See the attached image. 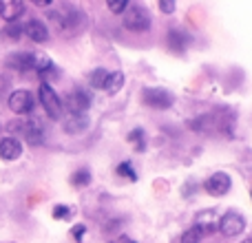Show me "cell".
<instances>
[{"instance_id":"obj_6","label":"cell","mask_w":252,"mask_h":243,"mask_svg":"<svg viewBox=\"0 0 252 243\" xmlns=\"http://www.w3.org/2000/svg\"><path fill=\"white\" fill-rule=\"evenodd\" d=\"M230 183H232V179H230V175L228 173H213L208 179L204 182V188H206V192L208 195H213V197H223L228 190H230Z\"/></svg>"},{"instance_id":"obj_27","label":"cell","mask_w":252,"mask_h":243,"mask_svg":"<svg viewBox=\"0 0 252 243\" xmlns=\"http://www.w3.org/2000/svg\"><path fill=\"white\" fill-rule=\"evenodd\" d=\"M175 7H177V2H175V0H159V9L164 13H173Z\"/></svg>"},{"instance_id":"obj_29","label":"cell","mask_w":252,"mask_h":243,"mask_svg":"<svg viewBox=\"0 0 252 243\" xmlns=\"http://www.w3.org/2000/svg\"><path fill=\"white\" fill-rule=\"evenodd\" d=\"M35 4H38V7H49L51 0H35Z\"/></svg>"},{"instance_id":"obj_5","label":"cell","mask_w":252,"mask_h":243,"mask_svg":"<svg viewBox=\"0 0 252 243\" xmlns=\"http://www.w3.org/2000/svg\"><path fill=\"white\" fill-rule=\"evenodd\" d=\"M142 100L146 106H153V109H168V106H173L175 97L170 91H166V89H144L142 91Z\"/></svg>"},{"instance_id":"obj_18","label":"cell","mask_w":252,"mask_h":243,"mask_svg":"<svg viewBox=\"0 0 252 243\" xmlns=\"http://www.w3.org/2000/svg\"><path fill=\"white\" fill-rule=\"evenodd\" d=\"M71 183H73L75 188H87L89 183H91V173H89V168H78L73 175H71Z\"/></svg>"},{"instance_id":"obj_12","label":"cell","mask_w":252,"mask_h":243,"mask_svg":"<svg viewBox=\"0 0 252 243\" xmlns=\"http://www.w3.org/2000/svg\"><path fill=\"white\" fill-rule=\"evenodd\" d=\"M22 155V144H20V139H16V137H2L0 139V157H2L4 161H13V159H18V157Z\"/></svg>"},{"instance_id":"obj_3","label":"cell","mask_w":252,"mask_h":243,"mask_svg":"<svg viewBox=\"0 0 252 243\" xmlns=\"http://www.w3.org/2000/svg\"><path fill=\"white\" fill-rule=\"evenodd\" d=\"M38 95H40V104H42L44 113H47L51 120H60L62 118V100L51 89V84H47V82L40 84Z\"/></svg>"},{"instance_id":"obj_4","label":"cell","mask_w":252,"mask_h":243,"mask_svg":"<svg viewBox=\"0 0 252 243\" xmlns=\"http://www.w3.org/2000/svg\"><path fill=\"white\" fill-rule=\"evenodd\" d=\"M219 230L223 237H239L246 230V219L237 210H228L226 214H221L219 219Z\"/></svg>"},{"instance_id":"obj_16","label":"cell","mask_w":252,"mask_h":243,"mask_svg":"<svg viewBox=\"0 0 252 243\" xmlns=\"http://www.w3.org/2000/svg\"><path fill=\"white\" fill-rule=\"evenodd\" d=\"M166 42H168V47L173 49L175 53H182L184 49H186V35L177 29H170L168 35H166Z\"/></svg>"},{"instance_id":"obj_20","label":"cell","mask_w":252,"mask_h":243,"mask_svg":"<svg viewBox=\"0 0 252 243\" xmlns=\"http://www.w3.org/2000/svg\"><path fill=\"white\" fill-rule=\"evenodd\" d=\"M51 214L58 221H66V219L73 217V208H69V206H64V204H58V206H53Z\"/></svg>"},{"instance_id":"obj_11","label":"cell","mask_w":252,"mask_h":243,"mask_svg":"<svg viewBox=\"0 0 252 243\" xmlns=\"http://www.w3.org/2000/svg\"><path fill=\"white\" fill-rule=\"evenodd\" d=\"M33 58L35 53H27V51L11 53V56H7V66L16 69L18 73H27V71L33 69Z\"/></svg>"},{"instance_id":"obj_8","label":"cell","mask_w":252,"mask_h":243,"mask_svg":"<svg viewBox=\"0 0 252 243\" xmlns=\"http://www.w3.org/2000/svg\"><path fill=\"white\" fill-rule=\"evenodd\" d=\"M219 219H221V214H219L215 208L201 210V213H197V217H195V228L201 232V235H210V232L219 230Z\"/></svg>"},{"instance_id":"obj_23","label":"cell","mask_w":252,"mask_h":243,"mask_svg":"<svg viewBox=\"0 0 252 243\" xmlns=\"http://www.w3.org/2000/svg\"><path fill=\"white\" fill-rule=\"evenodd\" d=\"M7 38H11V40H20V35H22V25H18V22H9L7 27H4V31H2Z\"/></svg>"},{"instance_id":"obj_25","label":"cell","mask_w":252,"mask_h":243,"mask_svg":"<svg viewBox=\"0 0 252 243\" xmlns=\"http://www.w3.org/2000/svg\"><path fill=\"white\" fill-rule=\"evenodd\" d=\"M128 0H109V2H106V7L111 9V11L113 13H124L126 9H128Z\"/></svg>"},{"instance_id":"obj_24","label":"cell","mask_w":252,"mask_h":243,"mask_svg":"<svg viewBox=\"0 0 252 243\" xmlns=\"http://www.w3.org/2000/svg\"><path fill=\"white\" fill-rule=\"evenodd\" d=\"M199 241H201V232L192 226L190 230L184 232V237H182V241H179V243H199Z\"/></svg>"},{"instance_id":"obj_9","label":"cell","mask_w":252,"mask_h":243,"mask_svg":"<svg viewBox=\"0 0 252 243\" xmlns=\"http://www.w3.org/2000/svg\"><path fill=\"white\" fill-rule=\"evenodd\" d=\"M66 106H69L71 113L84 115L89 111V106H91V97H89L87 91H82V89H75V91H71L69 97H66Z\"/></svg>"},{"instance_id":"obj_10","label":"cell","mask_w":252,"mask_h":243,"mask_svg":"<svg viewBox=\"0 0 252 243\" xmlns=\"http://www.w3.org/2000/svg\"><path fill=\"white\" fill-rule=\"evenodd\" d=\"M22 33L31 40V42H47L49 40V29L44 22L40 20H29L27 25H22Z\"/></svg>"},{"instance_id":"obj_7","label":"cell","mask_w":252,"mask_h":243,"mask_svg":"<svg viewBox=\"0 0 252 243\" xmlns=\"http://www.w3.org/2000/svg\"><path fill=\"white\" fill-rule=\"evenodd\" d=\"M9 109L13 111L16 115H27L33 111V95L25 89H18L9 95Z\"/></svg>"},{"instance_id":"obj_17","label":"cell","mask_w":252,"mask_h":243,"mask_svg":"<svg viewBox=\"0 0 252 243\" xmlns=\"http://www.w3.org/2000/svg\"><path fill=\"white\" fill-rule=\"evenodd\" d=\"M124 87V73L122 71H113V73H109V78H106V82H104V89L102 91H106V93H118L120 89Z\"/></svg>"},{"instance_id":"obj_13","label":"cell","mask_w":252,"mask_h":243,"mask_svg":"<svg viewBox=\"0 0 252 243\" xmlns=\"http://www.w3.org/2000/svg\"><path fill=\"white\" fill-rule=\"evenodd\" d=\"M25 13V2L22 0H0V16L7 22H16Z\"/></svg>"},{"instance_id":"obj_19","label":"cell","mask_w":252,"mask_h":243,"mask_svg":"<svg viewBox=\"0 0 252 243\" xmlns=\"http://www.w3.org/2000/svg\"><path fill=\"white\" fill-rule=\"evenodd\" d=\"M106 78H109V71L106 69H93L91 75H89V82H91L93 89H104Z\"/></svg>"},{"instance_id":"obj_15","label":"cell","mask_w":252,"mask_h":243,"mask_svg":"<svg viewBox=\"0 0 252 243\" xmlns=\"http://www.w3.org/2000/svg\"><path fill=\"white\" fill-rule=\"evenodd\" d=\"M33 71L44 80H51V75H58L56 64H53V60L47 58V56H35L33 58Z\"/></svg>"},{"instance_id":"obj_28","label":"cell","mask_w":252,"mask_h":243,"mask_svg":"<svg viewBox=\"0 0 252 243\" xmlns=\"http://www.w3.org/2000/svg\"><path fill=\"white\" fill-rule=\"evenodd\" d=\"M111 243H135V241L128 239V237H118V241H111Z\"/></svg>"},{"instance_id":"obj_14","label":"cell","mask_w":252,"mask_h":243,"mask_svg":"<svg viewBox=\"0 0 252 243\" xmlns=\"http://www.w3.org/2000/svg\"><path fill=\"white\" fill-rule=\"evenodd\" d=\"M89 124H91V120L87 118V115H75V113H71L69 118L64 120V133L66 135H80V133H84V130L89 128Z\"/></svg>"},{"instance_id":"obj_2","label":"cell","mask_w":252,"mask_h":243,"mask_svg":"<svg viewBox=\"0 0 252 243\" xmlns=\"http://www.w3.org/2000/svg\"><path fill=\"white\" fill-rule=\"evenodd\" d=\"M9 128L11 130H16V128H20L18 133L25 137V142L29 144V146H40V144L44 142V128H42V124H40L38 120H25V122H11L9 124Z\"/></svg>"},{"instance_id":"obj_21","label":"cell","mask_w":252,"mask_h":243,"mask_svg":"<svg viewBox=\"0 0 252 243\" xmlns=\"http://www.w3.org/2000/svg\"><path fill=\"white\" fill-rule=\"evenodd\" d=\"M118 175L124 177V179H128V182H135V179H137V173H135V168H133L130 161H122V164L118 166Z\"/></svg>"},{"instance_id":"obj_30","label":"cell","mask_w":252,"mask_h":243,"mask_svg":"<svg viewBox=\"0 0 252 243\" xmlns=\"http://www.w3.org/2000/svg\"><path fill=\"white\" fill-rule=\"evenodd\" d=\"M244 243H252V239H246V241H244Z\"/></svg>"},{"instance_id":"obj_1","label":"cell","mask_w":252,"mask_h":243,"mask_svg":"<svg viewBox=\"0 0 252 243\" xmlns=\"http://www.w3.org/2000/svg\"><path fill=\"white\" fill-rule=\"evenodd\" d=\"M153 25V18L151 13H148L146 7H142V4H128V9L124 11V27L128 31H146L151 29Z\"/></svg>"},{"instance_id":"obj_26","label":"cell","mask_w":252,"mask_h":243,"mask_svg":"<svg viewBox=\"0 0 252 243\" xmlns=\"http://www.w3.org/2000/svg\"><path fill=\"white\" fill-rule=\"evenodd\" d=\"M69 235L73 237L75 241H80L84 235H87V226H84V223H78V226H73V228H71V232H69Z\"/></svg>"},{"instance_id":"obj_22","label":"cell","mask_w":252,"mask_h":243,"mask_svg":"<svg viewBox=\"0 0 252 243\" xmlns=\"http://www.w3.org/2000/svg\"><path fill=\"white\" fill-rule=\"evenodd\" d=\"M128 142H133L135 144V151H146V142H144V130L142 128H135L133 133L128 135Z\"/></svg>"}]
</instances>
